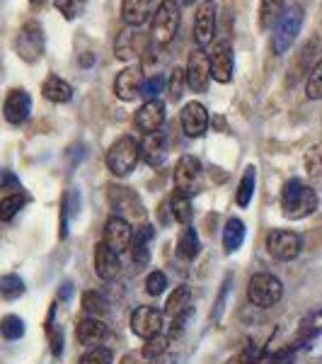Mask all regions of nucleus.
<instances>
[{
	"instance_id": "bb28decb",
	"label": "nucleus",
	"mask_w": 322,
	"mask_h": 364,
	"mask_svg": "<svg viewBox=\"0 0 322 364\" xmlns=\"http://www.w3.org/2000/svg\"><path fill=\"white\" fill-rule=\"evenodd\" d=\"M284 3L286 0H262V5H260V27L262 29L277 27L279 17L284 15Z\"/></svg>"
},
{
	"instance_id": "cd10ccee",
	"label": "nucleus",
	"mask_w": 322,
	"mask_h": 364,
	"mask_svg": "<svg viewBox=\"0 0 322 364\" xmlns=\"http://www.w3.org/2000/svg\"><path fill=\"white\" fill-rule=\"evenodd\" d=\"M245 240V224L240 219H231L223 228V248L226 252H235Z\"/></svg>"
},
{
	"instance_id": "f3484780",
	"label": "nucleus",
	"mask_w": 322,
	"mask_h": 364,
	"mask_svg": "<svg viewBox=\"0 0 322 364\" xmlns=\"http://www.w3.org/2000/svg\"><path fill=\"white\" fill-rule=\"evenodd\" d=\"M145 39L140 37V32L136 27H126L124 32L116 37V44H114V51H116V58L121 61H131L136 56H143L145 54Z\"/></svg>"
},
{
	"instance_id": "9b49d317",
	"label": "nucleus",
	"mask_w": 322,
	"mask_h": 364,
	"mask_svg": "<svg viewBox=\"0 0 322 364\" xmlns=\"http://www.w3.org/2000/svg\"><path fill=\"white\" fill-rule=\"evenodd\" d=\"M187 85L194 92H206L209 80H211V68H209V54L204 49H194L187 61Z\"/></svg>"
},
{
	"instance_id": "c9c22d12",
	"label": "nucleus",
	"mask_w": 322,
	"mask_h": 364,
	"mask_svg": "<svg viewBox=\"0 0 322 364\" xmlns=\"http://www.w3.org/2000/svg\"><path fill=\"white\" fill-rule=\"evenodd\" d=\"M306 95L308 100H322V58L313 66L306 83Z\"/></svg>"
},
{
	"instance_id": "4468645a",
	"label": "nucleus",
	"mask_w": 322,
	"mask_h": 364,
	"mask_svg": "<svg viewBox=\"0 0 322 364\" xmlns=\"http://www.w3.org/2000/svg\"><path fill=\"white\" fill-rule=\"evenodd\" d=\"M29 112H32V97H29V92L22 90V87L10 90L8 97H5V105H3L5 119H8L10 124L20 127V124H25V122H27Z\"/></svg>"
},
{
	"instance_id": "f704fd0d",
	"label": "nucleus",
	"mask_w": 322,
	"mask_h": 364,
	"mask_svg": "<svg viewBox=\"0 0 322 364\" xmlns=\"http://www.w3.org/2000/svg\"><path fill=\"white\" fill-rule=\"evenodd\" d=\"M252 192H255V168H248L240 180V187H238V204L240 207H248L252 202Z\"/></svg>"
},
{
	"instance_id": "39448f33",
	"label": "nucleus",
	"mask_w": 322,
	"mask_h": 364,
	"mask_svg": "<svg viewBox=\"0 0 322 364\" xmlns=\"http://www.w3.org/2000/svg\"><path fill=\"white\" fill-rule=\"evenodd\" d=\"M303 25V10L301 5H291L289 10H284V15L279 17L277 27H274V37H272V49L274 54H284L291 49V44L296 42L298 32Z\"/></svg>"
},
{
	"instance_id": "09e8293b",
	"label": "nucleus",
	"mask_w": 322,
	"mask_h": 364,
	"mask_svg": "<svg viewBox=\"0 0 322 364\" xmlns=\"http://www.w3.org/2000/svg\"><path fill=\"white\" fill-rule=\"evenodd\" d=\"M32 3H42V0H32Z\"/></svg>"
},
{
	"instance_id": "1a4fd4ad",
	"label": "nucleus",
	"mask_w": 322,
	"mask_h": 364,
	"mask_svg": "<svg viewBox=\"0 0 322 364\" xmlns=\"http://www.w3.org/2000/svg\"><path fill=\"white\" fill-rule=\"evenodd\" d=\"M201 180H204V168L201 163L196 161L194 156H182L174 166V185H177V192L182 195H194L201 187Z\"/></svg>"
},
{
	"instance_id": "de8ad7c7",
	"label": "nucleus",
	"mask_w": 322,
	"mask_h": 364,
	"mask_svg": "<svg viewBox=\"0 0 322 364\" xmlns=\"http://www.w3.org/2000/svg\"><path fill=\"white\" fill-rule=\"evenodd\" d=\"M182 3H184V5H191V3H194V0H182Z\"/></svg>"
},
{
	"instance_id": "412c9836",
	"label": "nucleus",
	"mask_w": 322,
	"mask_h": 364,
	"mask_svg": "<svg viewBox=\"0 0 322 364\" xmlns=\"http://www.w3.org/2000/svg\"><path fill=\"white\" fill-rule=\"evenodd\" d=\"M153 0H121V20L126 27H140L150 15Z\"/></svg>"
},
{
	"instance_id": "0eeeda50",
	"label": "nucleus",
	"mask_w": 322,
	"mask_h": 364,
	"mask_svg": "<svg viewBox=\"0 0 322 364\" xmlns=\"http://www.w3.org/2000/svg\"><path fill=\"white\" fill-rule=\"evenodd\" d=\"M267 250L279 262L296 260L303 250V238L296 231H272L267 238Z\"/></svg>"
},
{
	"instance_id": "9d476101",
	"label": "nucleus",
	"mask_w": 322,
	"mask_h": 364,
	"mask_svg": "<svg viewBox=\"0 0 322 364\" xmlns=\"http://www.w3.org/2000/svg\"><path fill=\"white\" fill-rule=\"evenodd\" d=\"M216 8L213 0H204L199 3L196 15H194V39L199 44V49H204L206 44L213 42V34H216Z\"/></svg>"
},
{
	"instance_id": "79ce46f5",
	"label": "nucleus",
	"mask_w": 322,
	"mask_h": 364,
	"mask_svg": "<svg viewBox=\"0 0 322 364\" xmlns=\"http://www.w3.org/2000/svg\"><path fill=\"white\" fill-rule=\"evenodd\" d=\"M54 5H56L58 13H63L66 20H75V17L83 13L85 0H54Z\"/></svg>"
},
{
	"instance_id": "c85d7f7f",
	"label": "nucleus",
	"mask_w": 322,
	"mask_h": 364,
	"mask_svg": "<svg viewBox=\"0 0 322 364\" xmlns=\"http://www.w3.org/2000/svg\"><path fill=\"white\" fill-rule=\"evenodd\" d=\"M199 238H196V231L191 226H187L182 231V236H179V243H177V255L182 257V260H194L199 255Z\"/></svg>"
},
{
	"instance_id": "c03bdc74",
	"label": "nucleus",
	"mask_w": 322,
	"mask_h": 364,
	"mask_svg": "<svg viewBox=\"0 0 322 364\" xmlns=\"http://www.w3.org/2000/svg\"><path fill=\"white\" fill-rule=\"evenodd\" d=\"M260 364H296V350H294V345H291V348H286V350L274 352V355H269V357H262Z\"/></svg>"
},
{
	"instance_id": "37998d69",
	"label": "nucleus",
	"mask_w": 322,
	"mask_h": 364,
	"mask_svg": "<svg viewBox=\"0 0 322 364\" xmlns=\"http://www.w3.org/2000/svg\"><path fill=\"white\" fill-rule=\"evenodd\" d=\"M167 287V277L162 272H150L148 277H145V291H148L150 296H160L162 291H165Z\"/></svg>"
},
{
	"instance_id": "ea45409f",
	"label": "nucleus",
	"mask_w": 322,
	"mask_h": 364,
	"mask_svg": "<svg viewBox=\"0 0 322 364\" xmlns=\"http://www.w3.org/2000/svg\"><path fill=\"white\" fill-rule=\"evenodd\" d=\"M306 170H308V175H313V178L322 175V144L310 146V151L306 154Z\"/></svg>"
},
{
	"instance_id": "a18cd8bd",
	"label": "nucleus",
	"mask_w": 322,
	"mask_h": 364,
	"mask_svg": "<svg viewBox=\"0 0 322 364\" xmlns=\"http://www.w3.org/2000/svg\"><path fill=\"white\" fill-rule=\"evenodd\" d=\"M51 345H54V355H61L63 338H61V331H58V328H54V338H51Z\"/></svg>"
},
{
	"instance_id": "f257e3e1",
	"label": "nucleus",
	"mask_w": 322,
	"mask_h": 364,
	"mask_svg": "<svg viewBox=\"0 0 322 364\" xmlns=\"http://www.w3.org/2000/svg\"><path fill=\"white\" fill-rule=\"evenodd\" d=\"M318 209V195L313 187L303 185L301 180H289L281 190V211L286 219L298 221L306 219Z\"/></svg>"
},
{
	"instance_id": "473e14b6",
	"label": "nucleus",
	"mask_w": 322,
	"mask_h": 364,
	"mask_svg": "<svg viewBox=\"0 0 322 364\" xmlns=\"http://www.w3.org/2000/svg\"><path fill=\"white\" fill-rule=\"evenodd\" d=\"M170 348V340L162 338V336H155V338H148L143 345V350H140V355L145 357V360H160L162 355L167 352Z\"/></svg>"
},
{
	"instance_id": "2f4dec72",
	"label": "nucleus",
	"mask_w": 322,
	"mask_h": 364,
	"mask_svg": "<svg viewBox=\"0 0 322 364\" xmlns=\"http://www.w3.org/2000/svg\"><path fill=\"white\" fill-rule=\"evenodd\" d=\"M0 336L5 340H20L25 336V323H22L20 316H5L0 321Z\"/></svg>"
},
{
	"instance_id": "20e7f679",
	"label": "nucleus",
	"mask_w": 322,
	"mask_h": 364,
	"mask_svg": "<svg viewBox=\"0 0 322 364\" xmlns=\"http://www.w3.org/2000/svg\"><path fill=\"white\" fill-rule=\"evenodd\" d=\"M248 296L257 309H272V306H277L281 301V296H284V284H281L274 274L257 272L255 277L250 279Z\"/></svg>"
},
{
	"instance_id": "a211bd4d",
	"label": "nucleus",
	"mask_w": 322,
	"mask_h": 364,
	"mask_svg": "<svg viewBox=\"0 0 322 364\" xmlns=\"http://www.w3.org/2000/svg\"><path fill=\"white\" fill-rule=\"evenodd\" d=\"M140 158H143L148 166H160L167 158V136L162 132L145 134V139L138 144Z\"/></svg>"
},
{
	"instance_id": "58836bf2",
	"label": "nucleus",
	"mask_w": 322,
	"mask_h": 364,
	"mask_svg": "<svg viewBox=\"0 0 322 364\" xmlns=\"http://www.w3.org/2000/svg\"><path fill=\"white\" fill-rule=\"evenodd\" d=\"M165 83H167V80H165V75H162V73L148 75V80H145V83L140 85V95L145 97V102H148V100H155L162 92Z\"/></svg>"
},
{
	"instance_id": "2eb2a0df",
	"label": "nucleus",
	"mask_w": 322,
	"mask_h": 364,
	"mask_svg": "<svg viewBox=\"0 0 322 364\" xmlns=\"http://www.w3.org/2000/svg\"><path fill=\"white\" fill-rule=\"evenodd\" d=\"M140 85H143V68L140 66H126L124 70H119L114 80V92L121 102H131L140 95Z\"/></svg>"
},
{
	"instance_id": "72a5a7b5",
	"label": "nucleus",
	"mask_w": 322,
	"mask_h": 364,
	"mask_svg": "<svg viewBox=\"0 0 322 364\" xmlns=\"http://www.w3.org/2000/svg\"><path fill=\"white\" fill-rule=\"evenodd\" d=\"M25 294V282H22L17 274H5L0 279V296L3 299H17Z\"/></svg>"
},
{
	"instance_id": "6e6552de",
	"label": "nucleus",
	"mask_w": 322,
	"mask_h": 364,
	"mask_svg": "<svg viewBox=\"0 0 322 364\" xmlns=\"http://www.w3.org/2000/svg\"><path fill=\"white\" fill-rule=\"evenodd\" d=\"M209 68L211 78L218 83H231L233 68H235V56H233V46L226 39H218L209 51Z\"/></svg>"
},
{
	"instance_id": "aec40b11",
	"label": "nucleus",
	"mask_w": 322,
	"mask_h": 364,
	"mask_svg": "<svg viewBox=\"0 0 322 364\" xmlns=\"http://www.w3.org/2000/svg\"><path fill=\"white\" fill-rule=\"evenodd\" d=\"M95 269H97L99 279H104V282L114 279L121 269L119 252H114L107 243H99L95 248Z\"/></svg>"
},
{
	"instance_id": "a19ab883",
	"label": "nucleus",
	"mask_w": 322,
	"mask_h": 364,
	"mask_svg": "<svg viewBox=\"0 0 322 364\" xmlns=\"http://www.w3.org/2000/svg\"><path fill=\"white\" fill-rule=\"evenodd\" d=\"M78 364H112V352H109L107 348H99V345H95V348H90L83 357H80Z\"/></svg>"
},
{
	"instance_id": "4be33fe9",
	"label": "nucleus",
	"mask_w": 322,
	"mask_h": 364,
	"mask_svg": "<svg viewBox=\"0 0 322 364\" xmlns=\"http://www.w3.org/2000/svg\"><path fill=\"white\" fill-rule=\"evenodd\" d=\"M150 238H153V226L143 224V226L133 228V240H131V248L128 250H131V257L138 267L148 265V260H150V250H148Z\"/></svg>"
},
{
	"instance_id": "a878e982",
	"label": "nucleus",
	"mask_w": 322,
	"mask_h": 364,
	"mask_svg": "<svg viewBox=\"0 0 322 364\" xmlns=\"http://www.w3.org/2000/svg\"><path fill=\"white\" fill-rule=\"evenodd\" d=\"M189 299H191V291L189 287L179 284L172 289V294L167 296V304H165V314L170 318H177L179 314H184L187 306H189Z\"/></svg>"
},
{
	"instance_id": "49530a36",
	"label": "nucleus",
	"mask_w": 322,
	"mask_h": 364,
	"mask_svg": "<svg viewBox=\"0 0 322 364\" xmlns=\"http://www.w3.org/2000/svg\"><path fill=\"white\" fill-rule=\"evenodd\" d=\"M70 294H73V284H61V299H70Z\"/></svg>"
},
{
	"instance_id": "5701e85b",
	"label": "nucleus",
	"mask_w": 322,
	"mask_h": 364,
	"mask_svg": "<svg viewBox=\"0 0 322 364\" xmlns=\"http://www.w3.org/2000/svg\"><path fill=\"white\" fill-rule=\"evenodd\" d=\"M107 336V323L99 318H85L78 323V331H75V338H78L80 345H97L99 340H104Z\"/></svg>"
},
{
	"instance_id": "f03ea898",
	"label": "nucleus",
	"mask_w": 322,
	"mask_h": 364,
	"mask_svg": "<svg viewBox=\"0 0 322 364\" xmlns=\"http://www.w3.org/2000/svg\"><path fill=\"white\" fill-rule=\"evenodd\" d=\"M179 20H182V8L177 0H162L153 13V22H150V42L160 49L167 46L177 34Z\"/></svg>"
},
{
	"instance_id": "6ab92c4d",
	"label": "nucleus",
	"mask_w": 322,
	"mask_h": 364,
	"mask_svg": "<svg viewBox=\"0 0 322 364\" xmlns=\"http://www.w3.org/2000/svg\"><path fill=\"white\" fill-rule=\"evenodd\" d=\"M162 122H165V105L160 100H148L136 112V127L145 134L160 132Z\"/></svg>"
},
{
	"instance_id": "423d86ee",
	"label": "nucleus",
	"mask_w": 322,
	"mask_h": 364,
	"mask_svg": "<svg viewBox=\"0 0 322 364\" xmlns=\"http://www.w3.org/2000/svg\"><path fill=\"white\" fill-rule=\"evenodd\" d=\"M15 51H17V56L27 63H34L44 54V29L39 22L32 20L20 27L17 39H15Z\"/></svg>"
},
{
	"instance_id": "7ed1b4c3",
	"label": "nucleus",
	"mask_w": 322,
	"mask_h": 364,
	"mask_svg": "<svg viewBox=\"0 0 322 364\" xmlns=\"http://www.w3.org/2000/svg\"><path fill=\"white\" fill-rule=\"evenodd\" d=\"M140 158L138 141L133 136H121L116 139L107 151V168L112 170L116 178H126L136 170V163Z\"/></svg>"
},
{
	"instance_id": "dca6fc26",
	"label": "nucleus",
	"mask_w": 322,
	"mask_h": 364,
	"mask_svg": "<svg viewBox=\"0 0 322 364\" xmlns=\"http://www.w3.org/2000/svg\"><path fill=\"white\" fill-rule=\"evenodd\" d=\"M133 240V226L121 216H112L104 226V243L114 252H126Z\"/></svg>"
},
{
	"instance_id": "b1692460",
	"label": "nucleus",
	"mask_w": 322,
	"mask_h": 364,
	"mask_svg": "<svg viewBox=\"0 0 322 364\" xmlns=\"http://www.w3.org/2000/svg\"><path fill=\"white\" fill-rule=\"evenodd\" d=\"M42 92H44L46 100L58 102V105L70 102V97H73V87H70L63 78H58V75H49V78L44 80Z\"/></svg>"
},
{
	"instance_id": "4c0bfd02",
	"label": "nucleus",
	"mask_w": 322,
	"mask_h": 364,
	"mask_svg": "<svg viewBox=\"0 0 322 364\" xmlns=\"http://www.w3.org/2000/svg\"><path fill=\"white\" fill-rule=\"evenodd\" d=\"M184 87H187V75H184V70H182V68H174V70H172V75H170V80H167L170 100H172V102H179V100H182Z\"/></svg>"
},
{
	"instance_id": "ddd939ff",
	"label": "nucleus",
	"mask_w": 322,
	"mask_h": 364,
	"mask_svg": "<svg viewBox=\"0 0 322 364\" xmlns=\"http://www.w3.org/2000/svg\"><path fill=\"white\" fill-rule=\"evenodd\" d=\"M131 328L138 338L148 340L160 336L162 331V314L153 306H138L131 316Z\"/></svg>"
},
{
	"instance_id": "c756f323",
	"label": "nucleus",
	"mask_w": 322,
	"mask_h": 364,
	"mask_svg": "<svg viewBox=\"0 0 322 364\" xmlns=\"http://www.w3.org/2000/svg\"><path fill=\"white\" fill-rule=\"evenodd\" d=\"M170 207H172V214H174V219H177L179 224H182V226H191V219H194V209H191L189 197L182 195V192H177V195L172 197V202H170Z\"/></svg>"
},
{
	"instance_id": "e433bc0d",
	"label": "nucleus",
	"mask_w": 322,
	"mask_h": 364,
	"mask_svg": "<svg viewBox=\"0 0 322 364\" xmlns=\"http://www.w3.org/2000/svg\"><path fill=\"white\" fill-rule=\"evenodd\" d=\"M83 311L95 318V316H102L104 311H107V301H104V296L99 294V291H85L83 294Z\"/></svg>"
},
{
	"instance_id": "7c9ffc66",
	"label": "nucleus",
	"mask_w": 322,
	"mask_h": 364,
	"mask_svg": "<svg viewBox=\"0 0 322 364\" xmlns=\"http://www.w3.org/2000/svg\"><path fill=\"white\" fill-rule=\"evenodd\" d=\"M27 204V197L20 195V192H15V195H8L0 202V221H13L17 216V211Z\"/></svg>"
},
{
	"instance_id": "393cba45",
	"label": "nucleus",
	"mask_w": 322,
	"mask_h": 364,
	"mask_svg": "<svg viewBox=\"0 0 322 364\" xmlns=\"http://www.w3.org/2000/svg\"><path fill=\"white\" fill-rule=\"evenodd\" d=\"M322 333V311H315V314H310L306 321L301 323V333H298V340L294 343V350L301 348H308L306 343H310V340H315V336H320Z\"/></svg>"
},
{
	"instance_id": "f8f14e48",
	"label": "nucleus",
	"mask_w": 322,
	"mask_h": 364,
	"mask_svg": "<svg viewBox=\"0 0 322 364\" xmlns=\"http://www.w3.org/2000/svg\"><path fill=\"white\" fill-rule=\"evenodd\" d=\"M179 122L189 139H199L209 132V109L201 102H187L179 112Z\"/></svg>"
}]
</instances>
